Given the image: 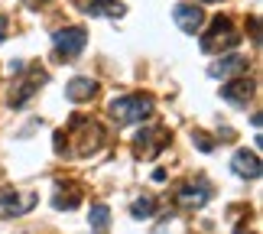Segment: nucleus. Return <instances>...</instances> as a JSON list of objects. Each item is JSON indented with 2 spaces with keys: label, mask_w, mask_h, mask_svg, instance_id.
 <instances>
[{
  "label": "nucleus",
  "mask_w": 263,
  "mask_h": 234,
  "mask_svg": "<svg viewBox=\"0 0 263 234\" xmlns=\"http://www.w3.org/2000/svg\"><path fill=\"white\" fill-rule=\"evenodd\" d=\"M149 111H153V98L149 95H124L110 104V117L117 124H137V120H146Z\"/></svg>",
  "instance_id": "obj_1"
},
{
  "label": "nucleus",
  "mask_w": 263,
  "mask_h": 234,
  "mask_svg": "<svg viewBox=\"0 0 263 234\" xmlns=\"http://www.w3.org/2000/svg\"><path fill=\"white\" fill-rule=\"evenodd\" d=\"M237 43H240V36H237L234 23L228 16H218L211 23V29L201 36V52H224V49H234Z\"/></svg>",
  "instance_id": "obj_2"
},
{
  "label": "nucleus",
  "mask_w": 263,
  "mask_h": 234,
  "mask_svg": "<svg viewBox=\"0 0 263 234\" xmlns=\"http://www.w3.org/2000/svg\"><path fill=\"white\" fill-rule=\"evenodd\" d=\"M85 43H88L85 26H65V29H59V33L52 36V46H55L59 59H75L85 49Z\"/></svg>",
  "instance_id": "obj_3"
},
{
  "label": "nucleus",
  "mask_w": 263,
  "mask_h": 234,
  "mask_svg": "<svg viewBox=\"0 0 263 234\" xmlns=\"http://www.w3.org/2000/svg\"><path fill=\"white\" fill-rule=\"evenodd\" d=\"M173 20L179 23V29L182 33H198L201 26H205V10H201L198 4H179L176 10H173Z\"/></svg>",
  "instance_id": "obj_4"
},
{
  "label": "nucleus",
  "mask_w": 263,
  "mask_h": 234,
  "mask_svg": "<svg viewBox=\"0 0 263 234\" xmlns=\"http://www.w3.org/2000/svg\"><path fill=\"white\" fill-rule=\"evenodd\" d=\"M33 205H36V195H33V192H13V189H4V192H0V208H4L7 215H13V218L26 215Z\"/></svg>",
  "instance_id": "obj_5"
},
{
  "label": "nucleus",
  "mask_w": 263,
  "mask_h": 234,
  "mask_svg": "<svg viewBox=\"0 0 263 234\" xmlns=\"http://www.w3.org/2000/svg\"><path fill=\"white\" fill-rule=\"evenodd\" d=\"M39 85H46V72H43V68H33V72H29L13 91H10V104H13V107H23L26 101L36 95V88H39Z\"/></svg>",
  "instance_id": "obj_6"
},
{
  "label": "nucleus",
  "mask_w": 263,
  "mask_h": 234,
  "mask_svg": "<svg viewBox=\"0 0 263 234\" xmlns=\"http://www.w3.org/2000/svg\"><path fill=\"white\" fill-rule=\"evenodd\" d=\"M254 81L250 78H237V81H228L224 88H221V98L228 101V104H234V107H247V101L254 98Z\"/></svg>",
  "instance_id": "obj_7"
},
{
  "label": "nucleus",
  "mask_w": 263,
  "mask_h": 234,
  "mask_svg": "<svg viewBox=\"0 0 263 234\" xmlns=\"http://www.w3.org/2000/svg\"><path fill=\"white\" fill-rule=\"evenodd\" d=\"M166 143H169V134H166L163 127H156V130H143V134L137 137V150H140L143 156H156V153H163Z\"/></svg>",
  "instance_id": "obj_8"
},
{
  "label": "nucleus",
  "mask_w": 263,
  "mask_h": 234,
  "mask_svg": "<svg viewBox=\"0 0 263 234\" xmlns=\"http://www.w3.org/2000/svg\"><path fill=\"white\" fill-rule=\"evenodd\" d=\"M78 10H85L88 16H120L124 13V4L117 0H72Z\"/></svg>",
  "instance_id": "obj_9"
},
{
  "label": "nucleus",
  "mask_w": 263,
  "mask_h": 234,
  "mask_svg": "<svg viewBox=\"0 0 263 234\" xmlns=\"http://www.w3.org/2000/svg\"><path fill=\"white\" fill-rule=\"evenodd\" d=\"M208 199H211V189L205 186V182H185V186L179 189V205L198 208V205H205Z\"/></svg>",
  "instance_id": "obj_10"
},
{
  "label": "nucleus",
  "mask_w": 263,
  "mask_h": 234,
  "mask_svg": "<svg viewBox=\"0 0 263 234\" xmlns=\"http://www.w3.org/2000/svg\"><path fill=\"white\" fill-rule=\"evenodd\" d=\"M231 166H234L237 176L244 179H257L260 176V156L257 153H247V150H237L234 159H231Z\"/></svg>",
  "instance_id": "obj_11"
},
{
  "label": "nucleus",
  "mask_w": 263,
  "mask_h": 234,
  "mask_svg": "<svg viewBox=\"0 0 263 234\" xmlns=\"http://www.w3.org/2000/svg\"><path fill=\"white\" fill-rule=\"evenodd\" d=\"M95 91H98V81L95 78H72V81H68V88H65V98L82 104V101L95 98Z\"/></svg>",
  "instance_id": "obj_12"
},
{
  "label": "nucleus",
  "mask_w": 263,
  "mask_h": 234,
  "mask_svg": "<svg viewBox=\"0 0 263 234\" xmlns=\"http://www.w3.org/2000/svg\"><path fill=\"white\" fill-rule=\"evenodd\" d=\"M244 65H247V59H244V56H224L218 65H211V68H208V75H211V78H228V75H237Z\"/></svg>",
  "instance_id": "obj_13"
},
{
  "label": "nucleus",
  "mask_w": 263,
  "mask_h": 234,
  "mask_svg": "<svg viewBox=\"0 0 263 234\" xmlns=\"http://www.w3.org/2000/svg\"><path fill=\"white\" fill-rule=\"evenodd\" d=\"M78 202H82V195H78V189H75V186H68V192H65V186H59V189H55V199H52V205H55V208H68V211H72Z\"/></svg>",
  "instance_id": "obj_14"
},
{
  "label": "nucleus",
  "mask_w": 263,
  "mask_h": 234,
  "mask_svg": "<svg viewBox=\"0 0 263 234\" xmlns=\"http://www.w3.org/2000/svg\"><path fill=\"white\" fill-rule=\"evenodd\" d=\"M91 228H95V234H107V228H110V208L107 205H91Z\"/></svg>",
  "instance_id": "obj_15"
},
{
  "label": "nucleus",
  "mask_w": 263,
  "mask_h": 234,
  "mask_svg": "<svg viewBox=\"0 0 263 234\" xmlns=\"http://www.w3.org/2000/svg\"><path fill=\"white\" fill-rule=\"evenodd\" d=\"M153 199H137L134 202V205H130V215H134V218H149V215H153Z\"/></svg>",
  "instance_id": "obj_16"
},
{
  "label": "nucleus",
  "mask_w": 263,
  "mask_h": 234,
  "mask_svg": "<svg viewBox=\"0 0 263 234\" xmlns=\"http://www.w3.org/2000/svg\"><path fill=\"white\" fill-rule=\"evenodd\" d=\"M195 147L201 150V153H211V150H215V143H211L208 134H195Z\"/></svg>",
  "instance_id": "obj_17"
},
{
  "label": "nucleus",
  "mask_w": 263,
  "mask_h": 234,
  "mask_svg": "<svg viewBox=\"0 0 263 234\" xmlns=\"http://www.w3.org/2000/svg\"><path fill=\"white\" fill-rule=\"evenodd\" d=\"M7 26H10V20H7L4 13H0V43H4V39H7Z\"/></svg>",
  "instance_id": "obj_18"
}]
</instances>
